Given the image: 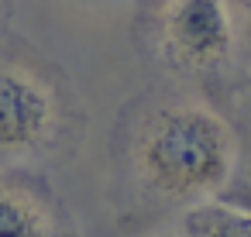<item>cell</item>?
<instances>
[{
  "mask_svg": "<svg viewBox=\"0 0 251 237\" xmlns=\"http://www.w3.org/2000/svg\"><path fill=\"white\" fill-rule=\"evenodd\" d=\"M124 162L151 199L193 206L230 186L237 141L213 107L189 96H162L131 114Z\"/></svg>",
  "mask_w": 251,
  "mask_h": 237,
  "instance_id": "1",
  "label": "cell"
},
{
  "mask_svg": "<svg viewBox=\"0 0 251 237\" xmlns=\"http://www.w3.org/2000/svg\"><path fill=\"white\" fill-rule=\"evenodd\" d=\"M182 237H251V210L227 196L200 199L186 206Z\"/></svg>",
  "mask_w": 251,
  "mask_h": 237,
  "instance_id": "5",
  "label": "cell"
},
{
  "mask_svg": "<svg viewBox=\"0 0 251 237\" xmlns=\"http://www.w3.org/2000/svg\"><path fill=\"white\" fill-rule=\"evenodd\" d=\"M220 196H227V199H234V203H241V206L251 210V186H248V182H241V186H227Z\"/></svg>",
  "mask_w": 251,
  "mask_h": 237,
  "instance_id": "6",
  "label": "cell"
},
{
  "mask_svg": "<svg viewBox=\"0 0 251 237\" xmlns=\"http://www.w3.org/2000/svg\"><path fill=\"white\" fill-rule=\"evenodd\" d=\"M155 35L162 59L179 72H213L234 48L227 0H165Z\"/></svg>",
  "mask_w": 251,
  "mask_h": 237,
  "instance_id": "3",
  "label": "cell"
},
{
  "mask_svg": "<svg viewBox=\"0 0 251 237\" xmlns=\"http://www.w3.org/2000/svg\"><path fill=\"white\" fill-rule=\"evenodd\" d=\"M69 96L38 62L0 59V165H35L69 138Z\"/></svg>",
  "mask_w": 251,
  "mask_h": 237,
  "instance_id": "2",
  "label": "cell"
},
{
  "mask_svg": "<svg viewBox=\"0 0 251 237\" xmlns=\"http://www.w3.org/2000/svg\"><path fill=\"white\" fill-rule=\"evenodd\" d=\"M0 237H83L59 199L28 179L0 182Z\"/></svg>",
  "mask_w": 251,
  "mask_h": 237,
  "instance_id": "4",
  "label": "cell"
}]
</instances>
